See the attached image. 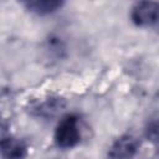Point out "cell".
<instances>
[{
	"instance_id": "5b68a950",
	"label": "cell",
	"mask_w": 159,
	"mask_h": 159,
	"mask_svg": "<svg viewBox=\"0 0 159 159\" xmlns=\"http://www.w3.org/2000/svg\"><path fill=\"white\" fill-rule=\"evenodd\" d=\"M24 5L29 11L34 14L47 15L58 10L63 5V2L58 0H31V1L24 2Z\"/></svg>"
},
{
	"instance_id": "8992f818",
	"label": "cell",
	"mask_w": 159,
	"mask_h": 159,
	"mask_svg": "<svg viewBox=\"0 0 159 159\" xmlns=\"http://www.w3.org/2000/svg\"><path fill=\"white\" fill-rule=\"evenodd\" d=\"M61 107H62V101L61 99L50 98V99H46L45 102L40 103L37 107H35V109L37 111L39 116H52Z\"/></svg>"
},
{
	"instance_id": "6da1fadb",
	"label": "cell",
	"mask_w": 159,
	"mask_h": 159,
	"mask_svg": "<svg viewBox=\"0 0 159 159\" xmlns=\"http://www.w3.org/2000/svg\"><path fill=\"white\" fill-rule=\"evenodd\" d=\"M81 140L78 118L75 114L65 116L57 124L55 130V143L58 148L68 149L76 147Z\"/></svg>"
},
{
	"instance_id": "52a82bcc",
	"label": "cell",
	"mask_w": 159,
	"mask_h": 159,
	"mask_svg": "<svg viewBox=\"0 0 159 159\" xmlns=\"http://www.w3.org/2000/svg\"><path fill=\"white\" fill-rule=\"evenodd\" d=\"M145 135L148 140H150L157 148H159V119L149 123L145 130Z\"/></svg>"
},
{
	"instance_id": "3957f363",
	"label": "cell",
	"mask_w": 159,
	"mask_h": 159,
	"mask_svg": "<svg viewBox=\"0 0 159 159\" xmlns=\"http://www.w3.org/2000/svg\"><path fill=\"white\" fill-rule=\"evenodd\" d=\"M139 142L130 134H124L114 140L108 150L107 159H134Z\"/></svg>"
},
{
	"instance_id": "277c9868",
	"label": "cell",
	"mask_w": 159,
	"mask_h": 159,
	"mask_svg": "<svg viewBox=\"0 0 159 159\" xmlns=\"http://www.w3.org/2000/svg\"><path fill=\"white\" fill-rule=\"evenodd\" d=\"M27 154V145L25 142L2 135L1 139V157L2 159H25Z\"/></svg>"
},
{
	"instance_id": "7a4b0ae2",
	"label": "cell",
	"mask_w": 159,
	"mask_h": 159,
	"mask_svg": "<svg viewBox=\"0 0 159 159\" xmlns=\"http://www.w3.org/2000/svg\"><path fill=\"white\" fill-rule=\"evenodd\" d=\"M130 17L137 26L154 27L159 31V2H137L132 9Z\"/></svg>"
}]
</instances>
